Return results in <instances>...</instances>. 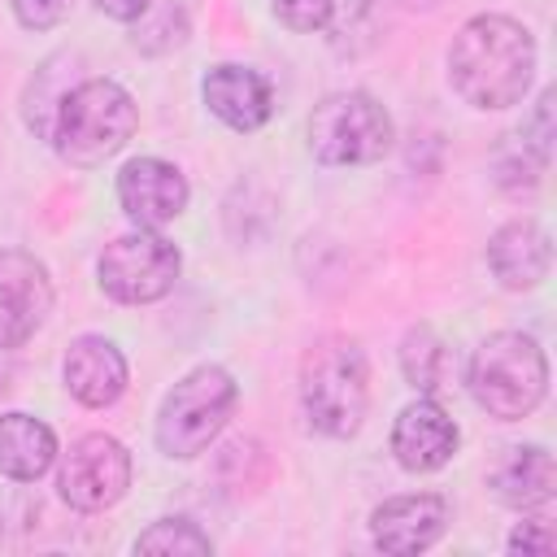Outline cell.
Segmentation results:
<instances>
[{"label": "cell", "instance_id": "ffe728a7", "mask_svg": "<svg viewBox=\"0 0 557 557\" xmlns=\"http://www.w3.org/2000/svg\"><path fill=\"white\" fill-rule=\"evenodd\" d=\"M274 17L287 26V30H300V35H313L331 22L335 13V0H270Z\"/></svg>", "mask_w": 557, "mask_h": 557}, {"label": "cell", "instance_id": "3957f363", "mask_svg": "<svg viewBox=\"0 0 557 557\" xmlns=\"http://www.w3.org/2000/svg\"><path fill=\"white\" fill-rule=\"evenodd\" d=\"M135 122H139V109L122 83L83 78L57 100V117L48 131L57 139V152L70 165H100L126 148V139L135 135Z\"/></svg>", "mask_w": 557, "mask_h": 557}, {"label": "cell", "instance_id": "7402d4cb", "mask_svg": "<svg viewBox=\"0 0 557 557\" xmlns=\"http://www.w3.org/2000/svg\"><path fill=\"white\" fill-rule=\"evenodd\" d=\"M509 553L548 557V553H553V531H548V522H518L513 535H509Z\"/></svg>", "mask_w": 557, "mask_h": 557}, {"label": "cell", "instance_id": "7c38bea8", "mask_svg": "<svg viewBox=\"0 0 557 557\" xmlns=\"http://www.w3.org/2000/svg\"><path fill=\"white\" fill-rule=\"evenodd\" d=\"M448 527V500L440 492L392 496L370 513V535L383 553H422Z\"/></svg>", "mask_w": 557, "mask_h": 557}, {"label": "cell", "instance_id": "d6986e66", "mask_svg": "<svg viewBox=\"0 0 557 557\" xmlns=\"http://www.w3.org/2000/svg\"><path fill=\"white\" fill-rule=\"evenodd\" d=\"M135 553H191V557H209L213 540L196 522H187V518H157L135 540Z\"/></svg>", "mask_w": 557, "mask_h": 557}, {"label": "cell", "instance_id": "52a82bcc", "mask_svg": "<svg viewBox=\"0 0 557 557\" xmlns=\"http://www.w3.org/2000/svg\"><path fill=\"white\" fill-rule=\"evenodd\" d=\"M178 270H183L178 248L148 226H135L113 244H104L96 261L100 292L113 296L117 305H152L170 296V287L178 283Z\"/></svg>", "mask_w": 557, "mask_h": 557}, {"label": "cell", "instance_id": "8992f818", "mask_svg": "<svg viewBox=\"0 0 557 557\" xmlns=\"http://www.w3.org/2000/svg\"><path fill=\"white\" fill-rule=\"evenodd\" d=\"M392 117L366 91H331L309 113V152L322 165H370L392 152Z\"/></svg>", "mask_w": 557, "mask_h": 557}, {"label": "cell", "instance_id": "ac0fdd59", "mask_svg": "<svg viewBox=\"0 0 557 557\" xmlns=\"http://www.w3.org/2000/svg\"><path fill=\"white\" fill-rule=\"evenodd\" d=\"M400 370H405V383L422 396L440 392L444 387V370H448V348L444 339L431 331V326H413L405 331L400 339Z\"/></svg>", "mask_w": 557, "mask_h": 557}, {"label": "cell", "instance_id": "5bb4252c", "mask_svg": "<svg viewBox=\"0 0 557 557\" xmlns=\"http://www.w3.org/2000/svg\"><path fill=\"white\" fill-rule=\"evenodd\" d=\"M70 396L87 409H109L126 392V357L104 335H78L61 361Z\"/></svg>", "mask_w": 557, "mask_h": 557}, {"label": "cell", "instance_id": "2e32d148", "mask_svg": "<svg viewBox=\"0 0 557 557\" xmlns=\"http://www.w3.org/2000/svg\"><path fill=\"white\" fill-rule=\"evenodd\" d=\"M487 487L509 509H540L557 492V466L544 444H513L487 474Z\"/></svg>", "mask_w": 557, "mask_h": 557}, {"label": "cell", "instance_id": "9a60e30c", "mask_svg": "<svg viewBox=\"0 0 557 557\" xmlns=\"http://www.w3.org/2000/svg\"><path fill=\"white\" fill-rule=\"evenodd\" d=\"M200 96L209 104V113L218 122H226L231 131H257L270 122L274 113V91L265 83V74L248 70V65H213L200 83Z\"/></svg>", "mask_w": 557, "mask_h": 557}, {"label": "cell", "instance_id": "277c9868", "mask_svg": "<svg viewBox=\"0 0 557 557\" xmlns=\"http://www.w3.org/2000/svg\"><path fill=\"white\" fill-rule=\"evenodd\" d=\"M548 392L544 348L522 331L487 335L470 357V396L500 422L527 418Z\"/></svg>", "mask_w": 557, "mask_h": 557}, {"label": "cell", "instance_id": "4fadbf2b", "mask_svg": "<svg viewBox=\"0 0 557 557\" xmlns=\"http://www.w3.org/2000/svg\"><path fill=\"white\" fill-rule=\"evenodd\" d=\"M487 265L500 287L509 292H531L548 278L553 265V244L548 231L535 218H513L487 239Z\"/></svg>", "mask_w": 557, "mask_h": 557}, {"label": "cell", "instance_id": "44dd1931", "mask_svg": "<svg viewBox=\"0 0 557 557\" xmlns=\"http://www.w3.org/2000/svg\"><path fill=\"white\" fill-rule=\"evenodd\" d=\"M74 4L78 0H13V13H17V22L26 30H48V26L65 22Z\"/></svg>", "mask_w": 557, "mask_h": 557}, {"label": "cell", "instance_id": "6da1fadb", "mask_svg": "<svg viewBox=\"0 0 557 557\" xmlns=\"http://www.w3.org/2000/svg\"><path fill=\"white\" fill-rule=\"evenodd\" d=\"M535 78V39L505 13L470 17L448 48V83L470 109H513Z\"/></svg>", "mask_w": 557, "mask_h": 557}, {"label": "cell", "instance_id": "30bf717a", "mask_svg": "<svg viewBox=\"0 0 557 557\" xmlns=\"http://www.w3.org/2000/svg\"><path fill=\"white\" fill-rule=\"evenodd\" d=\"M117 205L135 226H165L187 209V178L174 161L135 157L117 174Z\"/></svg>", "mask_w": 557, "mask_h": 557}, {"label": "cell", "instance_id": "ba28073f", "mask_svg": "<svg viewBox=\"0 0 557 557\" xmlns=\"http://www.w3.org/2000/svg\"><path fill=\"white\" fill-rule=\"evenodd\" d=\"M57 487H61V500L70 509H83V513H100V509L117 505L126 496V487H131V453H126V444L104 435V431L78 435L70 444V453H61Z\"/></svg>", "mask_w": 557, "mask_h": 557}, {"label": "cell", "instance_id": "9c48e42d", "mask_svg": "<svg viewBox=\"0 0 557 557\" xmlns=\"http://www.w3.org/2000/svg\"><path fill=\"white\" fill-rule=\"evenodd\" d=\"M52 313V278L35 252H0V352L22 348Z\"/></svg>", "mask_w": 557, "mask_h": 557}, {"label": "cell", "instance_id": "7a4b0ae2", "mask_svg": "<svg viewBox=\"0 0 557 557\" xmlns=\"http://www.w3.org/2000/svg\"><path fill=\"white\" fill-rule=\"evenodd\" d=\"M300 409L318 435L348 440L361 431L370 409V366L357 339L331 335L300 361Z\"/></svg>", "mask_w": 557, "mask_h": 557}, {"label": "cell", "instance_id": "603a6c76", "mask_svg": "<svg viewBox=\"0 0 557 557\" xmlns=\"http://www.w3.org/2000/svg\"><path fill=\"white\" fill-rule=\"evenodd\" d=\"M104 17H113V22H139L144 17V9H148V0H91Z\"/></svg>", "mask_w": 557, "mask_h": 557}, {"label": "cell", "instance_id": "8fae6325", "mask_svg": "<svg viewBox=\"0 0 557 557\" xmlns=\"http://www.w3.org/2000/svg\"><path fill=\"white\" fill-rule=\"evenodd\" d=\"M392 453H396V461L405 470L431 474V470L453 461V453H457V422L444 413V405H435L431 396H418L392 422Z\"/></svg>", "mask_w": 557, "mask_h": 557}, {"label": "cell", "instance_id": "e0dca14e", "mask_svg": "<svg viewBox=\"0 0 557 557\" xmlns=\"http://www.w3.org/2000/svg\"><path fill=\"white\" fill-rule=\"evenodd\" d=\"M57 461V435L30 413H0V474L35 483Z\"/></svg>", "mask_w": 557, "mask_h": 557}, {"label": "cell", "instance_id": "5b68a950", "mask_svg": "<svg viewBox=\"0 0 557 557\" xmlns=\"http://www.w3.org/2000/svg\"><path fill=\"white\" fill-rule=\"evenodd\" d=\"M235 379L222 366H196L187 370L161 400L157 413V448L174 461H191L200 457L218 431L226 426V418L235 413Z\"/></svg>", "mask_w": 557, "mask_h": 557}]
</instances>
